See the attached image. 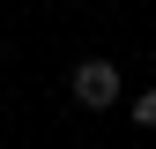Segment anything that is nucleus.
<instances>
[{"mask_svg": "<svg viewBox=\"0 0 156 149\" xmlns=\"http://www.w3.org/2000/svg\"><path fill=\"white\" fill-rule=\"evenodd\" d=\"M74 104H89V112L119 104V67H112V60H82V67H74Z\"/></svg>", "mask_w": 156, "mask_h": 149, "instance_id": "f257e3e1", "label": "nucleus"}, {"mask_svg": "<svg viewBox=\"0 0 156 149\" xmlns=\"http://www.w3.org/2000/svg\"><path fill=\"white\" fill-rule=\"evenodd\" d=\"M134 127H149V134H156V89H141V97H134Z\"/></svg>", "mask_w": 156, "mask_h": 149, "instance_id": "f03ea898", "label": "nucleus"}]
</instances>
